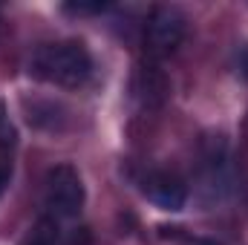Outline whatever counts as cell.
I'll use <instances>...</instances> for the list:
<instances>
[{"instance_id": "cell-2", "label": "cell", "mask_w": 248, "mask_h": 245, "mask_svg": "<svg viewBox=\"0 0 248 245\" xmlns=\"http://www.w3.org/2000/svg\"><path fill=\"white\" fill-rule=\"evenodd\" d=\"M46 205L55 216H78L84 208V182L72 165H55L46 173Z\"/></svg>"}, {"instance_id": "cell-7", "label": "cell", "mask_w": 248, "mask_h": 245, "mask_svg": "<svg viewBox=\"0 0 248 245\" xmlns=\"http://www.w3.org/2000/svg\"><path fill=\"white\" fill-rule=\"evenodd\" d=\"M237 72L248 81V44H243V46L237 49Z\"/></svg>"}, {"instance_id": "cell-5", "label": "cell", "mask_w": 248, "mask_h": 245, "mask_svg": "<svg viewBox=\"0 0 248 245\" xmlns=\"http://www.w3.org/2000/svg\"><path fill=\"white\" fill-rule=\"evenodd\" d=\"M55 240H58V228H55V219L44 216V219L35 225V231H32V237L26 240V245H55Z\"/></svg>"}, {"instance_id": "cell-3", "label": "cell", "mask_w": 248, "mask_h": 245, "mask_svg": "<svg viewBox=\"0 0 248 245\" xmlns=\"http://www.w3.org/2000/svg\"><path fill=\"white\" fill-rule=\"evenodd\" d=\"M187 32V17L176 6H159L147 23V44L156 55H170L179 49Z\"/></svg>"}, {"instance_id": "cell-4", "label": "cell", "mask_w": 248, "mask_h": 245, "mask_svg": "<svg viewBox=\"0 0 248 245\" xmlns=\"http://www.w3.org/2000/svg\"><path fill=\"white\" fill-rule=\"evenodd\" d=\"M144 193L162 211H182L187 202V187L170 173H150L144 179Z\"/></svg>"}, {"instance_id": "cell-6", "label": "cell", "mask_w": 248, "mask_h": 245, "mask_svg": "<svg viewBox=\"0 0 248 245\" xmlns=\"http://www.w3.org/2000/svg\"><path fill=\"white\" fill-rule=\"evenodd\" d=\"M15 127L9 122V116H6V110H3V104H0V147H15Z\"/></svg>"}, {"instance_id": "cell-8", "label": "cell", "mask_w": 248, "mask_h": 245, "mask_svg": "<svg viewBox=\"0 0 248 245\" xmlns=\"http://www.w3.org/2000/svg\"><path fill=\"white\" fill-rule=\"evenodd\" d=\"M66 12H75V15H90V12H101L104 9V3H95V6H84V3H78V6H63Z\"/></svg>"}, {"instance_id": "cell-1", "label": "cell", "mask_w": 248, "mask_h": 245, "mask_svg": "<svg viewBox=\"0 0 248 245\" xmlns=\"http://www.w3.org/2000/svg\"><path fill=\"white\" fill-rule=\"evenodd\" d=\"M29 72L38 81L55 84V87H81L93 72V58L87 46L78 41L44 44L35 49L29 61Z\"/></svg>"}]
</instances>
